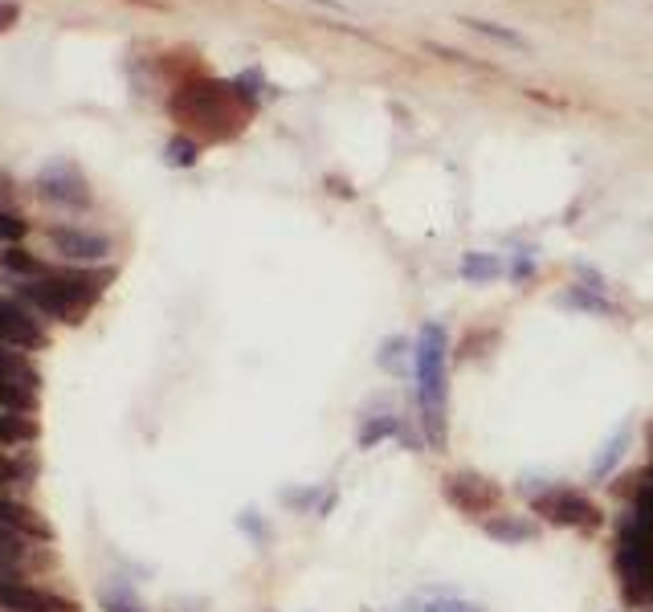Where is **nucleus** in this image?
<instances>
[{
    "label": "nucleus",
    "instance_id": "1",
    "mask_svg": "<svg viewBox=\"0 0 653 612\" xmlns=\"http://www.w3.org/2000/svg\"><path fill=\"white\" fill-rule=\"evenodd\" d=\"M417 363V400H421V429L433 453L450 445V363H445V327L425 323L413 347Z\"/></svg>",
    "mask_w": 653,
    "mask_h": 612
},
{
    "label": "nucleus",
    "instance_id": "2",
    "mask_svg": "<svg viewBox=\"0 0 653 612\" xmlns=\"http://www.w3.org/2000/svg\"><path fill=\"white\" fill-rule=\"evenodd\" d=\"M110 270L107 274H94V270H62V274H41L29 278L21 286L29 303L38 306L41 315H50L57 323H82V315L98 303V294L107 291Z\"/></svg>",
    "mask_w": 653,
    "mask_h": 612
},
{
    "label": "nucleus",
    "instance_id": "3",
    "mask_svg": "<svg viewBox=\"0 0 653 612\" xmlns=\"http://www.w3.org/2000/svg\"><path fill=\"white\" fill-rule=\"evenodd\" d=\"M531 510L547 527H568V531H592L600 527V506L584 498L580 490H564V486H547L531 498Z\"/></svg>",
    "mask_w": 653,
    "mask_h": 612
},
{
    "label": "nucleus",
    "instance_id": "4",
    "mask_svg": "<svg viewBox=\"0 0 653 612\" xmlns=\"http://www.w3.org/2000/svg\"><path fill=\"white\" fill-rule=\"evenodd\" d=\"M441 490H445L450 506H457L462 515H491L494 506H498V498H503L498 482L486 478V474H474V469H457V474H450Z\"/></svg>",
    "mask_w": 653,
    "mask_h": 612
},
{
    "label": "nucleus",
    "instance_id": "5",
    "mask_svg": "<svg viewBox=\"0 0 653 612\" xmlns=\"http://www.w3.org/2000/svg\"><path fill=\"white\" fill-rule=\"evenodd\" d=\"M0 609L4 612H82L74 600L54 597L45 588L21 584L13 576H0Z\"/></svg>",
    "mask_w": 653,
    "mask_h": 612
},
{
    "label": "nucleus",
    "instance_id": "6",
    "mask_svg": "<svg viewBox=\"0 0 653 612\" xmlns=\"http://www.w3.org/2000/svg\"><path fill=\"white\" fill-rule=\"evenodd\" d=\"M38 192L54 204H66V209H91V188L82 180V172L74 163H54L38 176Z\"/></svg>",
    "mask_w": 653,
    "mask_h": 612
},
{
    "label": "nucleus",
    "instance_id": "7",
    "mask_svg": "<svg viewBox=\"0 0 653 612\" xmlns=\"http://www.w3.org/2000/svg\"><path fill=\"white\" fill-rule=\"evenodd\" d=\"M0 344L4 347H45L50 344V335L41 331V323L33 315H25L17 303L9 298H0Z\"/></svg>",
    "mask_w": 653,
    "mask_h": 612
},
{
    "label": "nucleus",
    "instance_id": "8",
    "mask_svg": "<svg viewBox=\"0 0 653 612\" xmlns=\"http://www.w3.org/2000/svg\"><path fill=\"white\" fill-rule=\"evenodd\" d=\"M50 245H54L62 257H74V262H103L110 253V241L98 238V233H82V229H50Z\"/></svg>",
    "mask_w": 653,
    "mask_h": 612
},
{
    "label": "nucleus",
    "instance_id": "9",
    "mask_svg": "<svg viewBox=\"0 0 653 612\" xmlns=\"http://www.w3.org/2000/svg\"><path fill=\"white\" fill-rule=\"evenodd\" d=\"M0 527L13 535H29V539H41V544H50L54 539V531L41 523L38 510H29L25 503H17V498H4L0 494Z\"/></svg>",
    "mask_w": 653,
    "mask_h": 612
},
{
    "label": "nucleus",
    "instance_id": "10",
    "mask_svg": "<svg viewBox=\"0 0 653 612\" xmlns=\"http://www.w3.org/2000/svg\"><path fill=\"white\" fill-rule=\"evenodd\" d=\"M629 437H633V429H629V421L625 425H617L613 429V437L604 441V450L597 453V462H592V482L597 478H609L617 469V462L625 457V450H629Z\"/></svg>",
    "mask_w": 653,
    "mask_h": 612
},
{
    "label": "nucleus",
    "instance_id": "11",
    "mask_svg": "<svg viewBox=\"0 0 653 612\" xmlns=\"http://www.w3.org/2000/svg\"><path fill=\"white\" fill-rule=\"evenodd\" d=\"M482 531L491 535V539H498V544H527V539H535V527L527 519H510V515H498V519H486L482 523Z\"/></svg>",
    "mask_w": 653,
    "mask_h": 612
},
{
    "label": "nucleus",
    "instance_id": "12",
    "mask_svg": "<svg viewBox=\"0 0 653 612\" xmlns=\"http://www.w3.org/2000/svg\"><path fill=\"white\" fill-rule=\"evenodd\" d=\"M400 429H404V416L400 413H385V416H368L360 429V450H372L380 441L388 437H400Z\"/></svg>",
    "mask_w": 653,
    "mask_h": 612
},
{
    "label": "nucleus",
    "instance_id": "13",
    "mask_svg": "<svg viewBox=\"0 0 653 612\" xmlns=\"http://www.w3.org/2000/svg\"><path fill=\"white\" fill-rule=\"evenodd\" d=\"M0 376L21 388H29V392H38V384H41L38 368H33L25 356H17V351H0Z\"/></svg>",
    "mask_w": 653,
    "mask_h": 612
},
{
    "label": "nucleus",
    "instance_id": "14",
    "mask_svg": "<svg viewBox=\"0 0 653 612\" xmlns=\"http://www.w3.org/2000/svg\"><path fill=\"white\" fill-rule=\"evenodd\" d=\"M33 437H38V425L25 413L0 409V445H21V441H33Z\"/></svg>",
    "mask_w": 653,
    "mask_h": 612
},
{
    "label": "nucleus",
    "instance_id": "15",
    "mask_svg": "<svg viewBox=\"0 0 653 612\" xmlns=\"http://www.w3.org/2000/svg\"><path fill=\"white\" fill-rule=\"evenodd\" d=\"M409 351H413V344H409V339H400V335H392V339H385V344H380V356H376V363H380L388 376H400V372H404V363H409Z\"/></svg>",
    "mask_w": 653,
    "mask_h": 612
},
{
    "label": "nucleus",
    "instance_id": "16",
    "mask_svg": "<svg viewBox=\"0 0 653 612\" xmlns=\"http://www.w3.org/2000/svg\"><path fill=\"white\" fill-rule=\"evenodd\" d=\"M503 274V262L491 257V253H466L462 257V278L466 282H491Z\"/></svg>",
    "mask_w": 653,
    "mask_h": 612
},
{
    "label": "nucleus",
    "instance_id": "17",
    "mask_svg": "<svg viewBox=\"0 0 653 612\" xmlns=\"http://www.w3.org/2000/svg\"><path fill=\"white\" fill-rule=\"evenodd\" d=\"M33 404H38V392H29V388H21L0 376V409H9V413H29Z\"/></svg>",
    "mask_w": 653,
    "mask_h": 612
},
{
    "label": "nucleus",
    "instance_id": "18",
    "mask_svg": "<svg viewBox=\"0 0 653 612\" xmlns=\"http://www.w3.org/2000/svg\"><path fill=\"white\" fill-rule=\"evenodd\" d=\"M0 266L4 270H13V274H25V278H41L45 274V266H41L33 253H25V250H9V253H0Z\"/></svg>",
    "mask_w": 653,
    "mask_h": 612
},
{
    "label": "nucleus",
    "instance_id": "19",
    "mask_svg": "<svg viewBox=\"0 0 653 612\" xmlns=\"http://www.w3.org/2000/svg\"><path fill=\"white\" fill-rule=\"evenodd\" d=\"M466 25H474L478 33H486V38H498L503 45H510V50H527V38L515 33V29H503V25H494V21H466Z\"/></svg>",
    "mask_w": 653,
    "mask_h": 612
},
{
    "label": "nucleus",
    "instance_id": "20",
    "mask_svg": "<svg viewBox=\"0 0 653 612\" xmlns=\"http://www.w3.org/2000/svg\"><path fill=\"white\" fill-rule=\"evenodd\" d=\"M421 612H482V604H470V600L457 597H433L421 604Z\"/></svg>",
    "mask_w": 653,
    "mask_h": 612
},
{
    "label": "nucleus",
    "instance_id": "21",
    "mask_svg": "<svg viewBox=\"0 0 653 612\" xmlns=\"http://www.w3.org/2000/svg\"><path fill=\"white\" fill-rule=\"evenodd\" d=\"M168 163H176V168H192V163H197V144L172 139V144H168Z\"/></svg>",
    "mask_w": 653,
    "mask_h": 612
},
{
    "label": "nucleus",
    "instance_id": "22",
    "mask_svg": "<svg viewBox=\"0 0 653 612\" xmlns=\"http://www.w3.org/2000/svg\"><path fill=\"white\" fill-rule=\"evenodd\" d=\"M29 233V225L17 213H0V241H21Z\"/></svg>",
    "mask_w": 653,
    "mask_h": 612
},
{
    "label": "nucleus",
    "instance_id": "23",
    "mask_svg": "<svg viewBox=\"0 0 653 612\" xmlns=\"http://www.w3.org/2000/svg\"><path fill=\"white\" fill-rule=\"evenodd\" d=\"M21 559V547H17V535L4 531L0 527V568H9V563H17Z\"/></svg>",
    "mask_w": 653,
    "mask_h": 612
},
{
    "label": "nucleus",
    "instance_id": "24",
    "mask_svg": "<svg viewBox=\"0 0 653 612\" xmlns=\"http://www.w3.org/2000/svg\"><path fill=\"white\" fill-rule=\"evenodd\" d=\"M29 478V466L25 462H13V457H0V486H9V482H21Z\"/></svg>",
    "mask_w": 653,
    "mask_h": 612
},
{
    "label": "nucleus",
    "instance_id": "25",
    "mask_svg": "<svg viewBox=\"0 0 653 612\" xmlns=\"http://www.w3.org/2000/svg\"><path fill=\"white\" fill-rule=\"evenodd\" d=\"M568 303H572V306H584V310H600V315H613V306L604 303V298H597V294H580V291H572V294H568Z\"/></svg>",
    "mask_w": 653,
    "mask_h": 612
},
{
    "label": "nucleus",
    "instance_id": "26",
    "mask_svg": "<svg viewBox=\"0 0 653 612\" xmlns=\"http://www.w3.org/2000/svg\"><path fill=\"white\" fill-rule=\"evenodd\" d=\"M103 609L107 612H144L135 600H123V597H103Z\"/></svg>",
    "mask_w": 653,
    "mask_h": 612
},
{
    "label": "nucleus",
    "instance_id": "27",
    "mask_svg": "<svg viewBox=\"0 0 653 612\" xmlns=\"http://www.w3.org/2000/svg\"><path fill=\"white\" fill-rule=\"evenodd\" d=\"M17 17V9L13 4H0V29H9V21Z\"/></svg>",
    "mask_w": 653,
    "mask_h": 612
},
{
    "label": "nucleus",
    "instance_id": "28",
    "mask_svg": "<svg viewBox=\"0 0 653 612\" xmlns=\"http://www.w3.org/2000/svg\"><path fill=\"white\" fill-rule=\"evenodd\" d=\"M368 612H385V609H368ZM388 612H421L417 604H404V609H388Z\"/></svg>",
    "mask_w": 653,
    "mask_h": 612
},
{
    "label": "nucleus",
    "instance_id": "29",
    "mask_svg": "<svg viewBox=\"0 0 653 612\" xmlns=\"http://www.w3.org/2000/svg\"><path fill=\"white\" fill-rule=\"evenodd\" d=\"M315 4H327V9H339V0H315Z\"/></svg>",
    "mask_w": 653,
    "mask_h": 612
}]
</instances>
